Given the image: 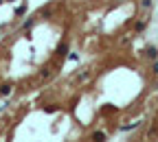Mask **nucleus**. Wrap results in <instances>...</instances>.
I'll return each instance as SVG.
<instances>
[{
    "mask_svg": "<svg viewBox=\"0 0 158 142\" xmlns=\"http://www.w3.org/2000/svg\"><path fill=\"white\" fill-rule=\"evenodd\" d=\"M2 2H5V0H0V5H2Z\"/></svg>",
    "mask_w": 158,
    "mask_h": 142,
    "instance_id": "nucleus-10",
    "label": "nucleus"
},
{
    "mask_svg": "<svg viewBox=\"0 0 158 142\" xmlns=\"http://www.w3.org/2000/svg\"><path fill=\"white\" fill-rule=\"evenodd\" d=\"M143 7H145V9H149V7H152V0H143Z\"/></svg>",
    "mask_w": 158,
    "mask_h": 142,
    "instance_id": "nucleus-8",
    "label": "nucleus"
},
{
    "mask_svg": "<svg viewBox=\"0 0 158 142\" xmlns=\"http://www.w3.org/2000/svg\"><path fill=\"white\" fill-rule=\"evenodd\" d=\"M33 26H35V20H33V18H29V20H24L22 31H29V29H33Z\"/></svg>",
    "mask_w": 158,
    "mask_h": 142,
    "instance_id": "nucleus-3",
    "label": "nucleus"
},
{
    "mask_svg": "<svg viewBox=\"0 0 158 142\" xmlns=\"http://www.w3.org/2000/svg\"><path fill=\"white\" fill-rule=\"evenodd\" d=\"M66 53H68V46L66 44H59L57 46V55H66Z\"/></svg>",
    "mask_w": 158,
    "mask_h": 142,
    "instance_id": "nucleus-5",
    "label": "nucleus"
},
{
    "mask_svg": "<svg viewBox=\"0 0 158 142\" xmlns=\"http://www.w3.org/2000/svg\"><path fill=\"white\" fill-rule=\"evenodd\" d=\"M5 2H7V0H5ZM9 2H13V0H9Z\"/></svg>",
    "mask_w": 158,
    "mask_h": 142,
    "instance_id": "nucleus-11",
    "label": "nucleus"
},
{
    "mask_svg": "<svg viewBox=\"0 0 158 142\" xmlns=\"http://www.w3.org/2000/svg\"><path fill=\"white\" fill-rule=\"evenodd\" d=\"M24 13H27V7H24V5L15 9V15H18V18H20V15H24Z\"/></svg>",
    "mask_w": 158,
    "mask_h": 142,
    "instance_id": "nucleus-6",
    "label": "nucleus"
},
{
    "mask_svg": "<svg viewBox=\"0 0 158 142\" xmlns=\"http://www.w3.org/2000/svg\"><path fill=\"white\" fill-rule=\"evenodd\" d=\"M147 57H152V59H156V57H158V50H156L154 46H149V48H147Z\"/></svg>",
    "mask_w": 158,
    "mask_h": 142,
    "instance_id": "nucleus-4",
    "label": "nucleus"
},
{
    "mask_svg": "<svg viewBox=\"0 0 158 142\" xmlns=\"http://www.w3.org/2000/svg\"><path fill=\"white\" fill-rule=\"evenodd\" d=\"M11 92H13L11 83H2V85H0V96H11Z\"/></svg>",
    "mask_w": 158,
    "mask_h": 142,
    "instance_id": "nucleus-1",
    "label": "nucleus"
},
{
    "mask_svg": "<svg viewBox=\"0 0 158 142\" xmlns=\"http://www.w3.org/2000/svg\"><path fill=\"white\" fill-rule=\"evenodd\" d=\"M92 142H106V133L103 131H94L92 133Z\"/></svg>",
    "mask_w": 158,
    "mask_h": 142,
    "instance_id": "nucleus-2",
    "label": "nucleus"
},
{
    "mask_svg": "<svg viewBox=\"0 0 158 142\" xmlns=\"http://www.w3.org/2000/svg\"><path fill=\"white\" fill-rule=\"evenodd\" d=\"M154 72H156V74H158V61H156V64H154Z\"/></svg>",
    "mask_w": 158,
    "mask_h": 142,
    "instance_id": "nucleus-9",
    "label": "nucleus"
},
{
    "mask_svg": "<svg viewBox=\"0 0 158 142\" xmlns=\"http://www.w3.org/2000/svg\"><path fill=\"white\" fill-rule=\"evenodd\" d=\"M68 59H70V61H77L79 55H77V53H70V55H68Z\"/></svg>",
    "mask_w": 158,
    "mask_h": 142,
    "instance_id": "nucleus-7",
    "label": "nucleus"
}]
</instances>
